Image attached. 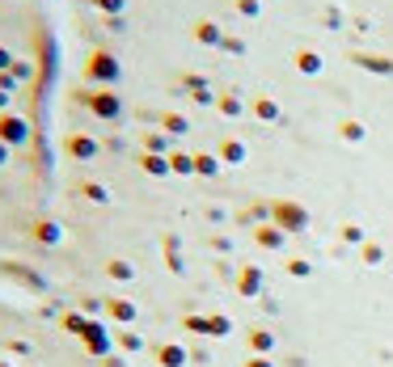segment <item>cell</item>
<instances>
[{"label": "cell", "mask_w": 393, "mask_h": 367, "mask_svg": "<svg viewBox=\"0 0 393 367\" xmlns=\"http://www.w3.org/2000/svg\"><path fill=\"white\" fill-rule=\"evenodd\" d=\"M93 5H97V9H106V13H118L123 5H127V0H93Z\"/></svg>", "instance_id": "obj_1"}, {"label": "cell", "mask_w": 393, "mask_h": 367, "mask_svg": "<svg viewBox=\"0 0 393 367\" xmlns=\"http://www.w3.org/2000/svg\"><path fill=\"white\" fill-rule=\"evenodd\" d=\"M93 72H114V64H110V55H97V59H93Z\"/></svg>", "instance_id": "obj_2"}]
</instances>
